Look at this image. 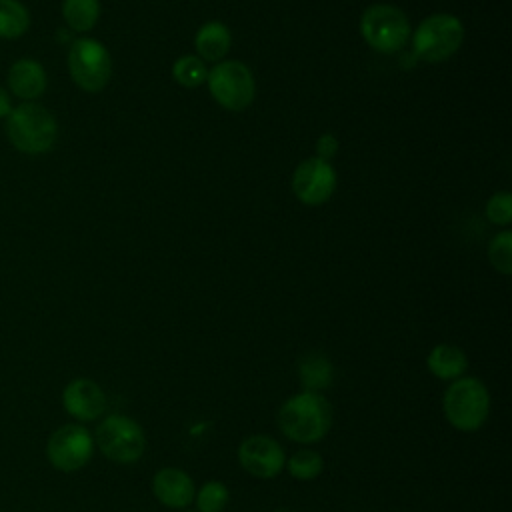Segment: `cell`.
I'll return each mask as SVG.
<instances>
[{
    "label": "cell",
    "instance_id": "6da1fadb",
    "mask_svg": "<svg viewBox=\"0 0 512 512\" xmlns=\"http://www.w3.org/2000/svg\"><path fill=\"white\" fill-rule=\"evenodd\" d=\"M278 426L290 440L312 444L324 438L330 430L332 408L322 394L304 390L282 404L278 412Z\"/></svg>",
    "mask_w": 512,
    "mask_h": 512
},
{
    "label": "cell",
    "instance_id": "7a4b0ae2",
    "mask_svg": "<svg viewBox=\"0 0 512 512\" xmlns=\"http://www.w3.org/2000/svg\"><path fill=\"white\" fill-rule=\"evenodd\" d=\"M6 134L16 150L38 156L54 148L58 124L52 112L44 106L36 102H22L6 116Z\"/></svg>",
    "mask_w": 512,
    "mask_h": 512
},
{
    "label": "cell",
    "instance_id": "3957f363",
    "mask_svg": "<svg viewBox=\"0 0 512 512\" xmlns=\"http://www.w3.org/2000/svg\"><path fill=\"white\" fill-rule=\"evenodd\" d=\"M444 416L446 420L462 430V432H474L478 430L490 410V396L486 386L472 376L458 378L448 386L442 400Z\"/></svg>",
    "mask_w": 512,
    "mask_h": 512
},
{
    "label": "cell",
    "instance_id": "277c9868",
    "mask_svg": "<svg viewBox=\"0 0 512 512\" xmlns=\"http://www.w3.org/2000/svg\"><path fill=\"white\" fill-rule=\"evenodd\" d=\"M464 42V26L454 14H432L412 34L414 54L424 62H442L458 52Z\"/></svg>",
    "mask_w": 512,
    "mask_h": 512
},
{
    "label": "cell",
    "instance_id": "5b68a950",
    "mask_svg": "<svg viewBox=\"0 0 512 512\" xmlns=\"http://www.w3.org/2000/svg\"><path fill=\"white\" fill-rule=\"evenodd\" d=\"M360 34L376 52L394 54L408 42L410 22L394 4H372L360 18Z\"/></svg>",
    "mask_w": 512,
    "mask_h": 512
},
{
    "label": "cell",
    "instance_id": "8992f818",
    "mask_svg": "<svg viewBox=\"0 0 512 512\" xmlns=\"http://www.w3.org/2000/svg\"><path fill=\"white\" fill-rule=\"evenodd\" d=\"M68 70L78 88L100 92L110 82L112 58L96 38H76L68 50Z\"/></svg>",
    "mask_w": 512,
    "mask_h": 512
},
{
    "label": "cell",
    "instance_id": "52a82bcc",
    "mask_svg": "<svg viewBox=\"0 0 512 512\" xmlns=\"http://www.w3.org/2000/svg\"><path fill=\"white\" fill-rule=\"evenodd\" d=\"M208 90L226 110H244L252 104L256 84L250 68L238 60H222L208 70Z\"/></svg>",
    "mask_w": 512,
    "mask_h": 512
},
{
    "label": "cell",
    "instance_id": "ba28073f",
    "mask_svg": "<svg viewBox=\"0 0 512 512\" xmlns=\"http://www.w3.org/2000/svg\"><path fill=\"white\" fill-rule=\"evenodd\" d=\"M96 446L108 460L130 464L144 454L146 438L138 422L122 414H112L98 424Z\"/></svg>",
    "mask_w": 512,
    "mask_h": 512
},
{
    "label": "cell",
    "instance_id": "9c48e42d",
    "mask_svg": "<svg viewBox=\"0 0 512 512\" xmlns=\"http://www.w3.org/2000/svg\"><path fill=\"white\" fill-rule=\"evenodd\" d=\"M94 452L92 434L80 424H64L46 442L48 462L60 472H74L88 464Z\"/></svg>",
    "mask_w": 512,
    "mask_h": 512
},
{
    "label": "cell",
    "instance_id": "30bf717a",
    "mask_svg": "<svg viewBox=\"0 0 512 512\" xmlns=\"http://www.w3.org/2000/svg\"><path fill=\"white\" fill-rule=\"evenodd\" d=\"M336 188V172L330 162L314 156L302 160L292 176V190L302 204H324Z\"/></svg>",
    "mask_w": 512,
    "mask_h": 512
},
{
    "label": "cell",
    "instance_id": "8fae6325",
    "mask_svg": "<svg viewBox=\"0 0 512 512\" xmlns=\"http://www.w3.org/2000/svg\"><path fill=\"white\" fill-rule=\"evenodd\" d=\"M238 460L256 478H274L286 464L282 446L270 436H250L238 448Z\"/></svg>",
    "mask_w": 512,
    "mask_h": 512
},
{
    "label": "cell",
    "instance_id": "7c38bea8",
    "mask_svg": "<svg viewBox=\"0 0 512 512\" xmlns=\"http://www.w3.org/2000/svg\"><path fill=\"white\" fill-rule=\"evenodd\" d=\"M62 404L72 418L80 422H90L102 416L106 408V394L94 380L74 378L66 384L62 392Z\"/></svg>",
    "mask_w": 512,
    "mask_h": 512
},
{
    "label": "cell",
    "instance_id": "4fadbf2b",
    "mask_svg": "<svg viewBox=\"0 0 512 512\" xmlns=\"http://www.w3.org/2000/svg\"><path fill=\"white\" fill-rule=\"evenodd\" d=\"M44 66L32 58L16 60L8 70V88L22 102H34L46 90Z\"/></svg>",
    "mask_w": 512,
    "mask_h": 512
},
{
    "label": "cell",
    "instance_id": "5bb4252c",
    "mask_svg": "<svg viewBox=\"0 0 512 512\" xmlns=\"http://www.w3.org/2000/svg\"><path fill=\"white\" fill-rule=\"evenodd\" d=\"M154 496L170 508H186L194 500V482L192 478L178 468H162L154 474L152 480Z\"/></svg>",
    "mask_w": 512,
    "mask_h": 512
},
{
    "label": "cell",
    "instance_id": "9a60e30c",
    "mask_svg": "<svg viewBox=\"0 0 512 512\" xmlns=\"http://www.w3.org/2000/svg\"><path fill=\"white\" fill-rule=\"evenodd\" d=\"M230 44H232V36L228 26L218 20L204 22L198 28L194 38L198 58H202L204 62H216V64L222 62L230 50Z\"/></svg>",
    "mask_w": 512,
    "mask_h": 512
},
{
    "label": "cell",
    "instance_id": "2e32d148",
    "mask_svg": "<svg viewBox=\"0 0 512 512\" xmlns=\"http://www.w3.org/2000/svg\"><path fill=\"white\" fill-rule=\"evenodd\" d=\"M428 370L442 378V380H450V378H458L464 374L468 360L466 354L454 346V344H438L432 348V352L428 354Z\"/></svg>",
    "mask_w": 512,
    "mask_h": 512
},
{
    "label": "cell",
    "instance_id": "e0dca14e",
    "mask_svg": "<svg viewBox=\"0 0 512 512\" xmlns=\"http://www.w3.org/2000/svg\"><path fill=\"white\" fill-rule=\"evenodd\" d=\"M62 16L70 30L88 32L100 18V2L98 0H64Z\"/></svg>",
    "mask_w": 512,
    "mask_h": 512
},
{
    "label": "cell",
    "instance_id": "ac0fdd59",
    "mask_svg": "<svg viewBox=\"0 0 512 512\" xmlns=\"http://www.w3.org/2000/svg\"><path fill=\"white\" fill-rule=\"evenodd\" d=\"M30 28V14L20 0H0V38L16 40Z\"/></svg>",
    "mask_w": 512,
    "mask_h": 512
},
{
    "label": "cell",
    "instance_id": "d6986e66",
    "mask_svg": "<svg viewBox=\"0 0 512 512\" xmlns=\"http://www.w3.org/2000/svg\"><path fill=\"white\" fill-rule=\"evenodd\" d=\"M300 380L310 392L326 388L332 380V364L322 354H308L300 364Z\"/></svg>",
    "mask_w": 512,
    "mask_h": 512
},
{
    "label": "cell",
    "instance_id": "ffe728a7",
    "mask_svg": "<svg viewBox=\"0 0 512 512\" xmlns=\"http://www.w3.org/2000/svg\"><path fill=\"white\" fill-rule=\"evenodd\" d=\"M172 78L184 88H196L206 82L208 66L202 58L184 54L172 64Z\"/></svg>",
    "mask_w": 512,
    "mask_h": 512
},
{
    "label": "cell",
    "instance_id": "44dd1931",
    "mask_svg": "<svg viewBox=\"0 0 512 512\" xmlns=\"http://www.w3.org/2000/svg\"><path fill=\"white\" fill-rule=\"evenodd\" d=\"M324 468V460L314 450H298L288 458V472L296 480H312Z\"/></svg>",
    "mask_w": 512,
    "mask_h": 512
},
{
    "label": "cell",
    "instance_id": "7402d4cb",
    "mask_svg": "<svg viewBox=\"0 0 512 512\" xmlns=\"http://www.w3.org/2000/svg\"><path fill=\"white\" fill-rule=\"evenodd\" d=\"M488 258L498 272L506 276L512 272V232L510 230H502L490 240Z\"/></svg>",
    "mask_w": 512,
    "mask_h": 512
},
{
    "label": "cell",
    "instance_id": "603a6c76",
    "mask_svg": "<svg viewBox=\"0 0 512 512\" xmlns=\"http://www.w3.org/2000/svg\"><path fill=\"white\" fill-rule=\"evenodd\" d=\"M196 504L200 512H222L228 504V488L216 480L206 482L196 496Z\"/></svg>",
    "mask_w": 512,
    "mask_h": 512
},
{
    "label": "cell",
    "instance_id": "cb8c5ba5",
    "mask_svg": "<svg viewBox=\"0 0 512 512\" xmlns=\"http://www.w3.org/2000/svg\"><path fill=\"white\" fill-rule=\"evenodd\" d=\"M486 216L492 224L506 226L512 222V196L510 192H496L486 204Z\"/></svg>",
    "mask_w": 512,
    "mask_h": 512
},
{
    "label": "cell",
    "instance_id": "d4e9b609",
    "mask_svg": "<svg viewBox=\"0 0 512 512\" xmlns=\"http://www.w3.org/2000/svg\"><path fill=\"white\" fill-rule=\"evenodd\" d=\"M338 152V140L334 134H322L318 140H316V156L330 162L332 156H336Z\"/></svg>",
    "mask_w": 512,
    "mask_h": 512
},
{
    "label": "cell",
    "instance_id": "484cf974",
    "mask_svg": "<svg viewBox=\"0 0 512 512\" xmlns=\"http://www.w3.org/2000/svg\"><path fill=\"white\" fill-rule=\"evenodd\" d=\"M10 110H12L10 96H8V92L4 88H0V120L6 118L10 114Z\"/></svg>",
    "mask_w": 512,
    "mask_h": 512
},
{
    "label": "cell",
    "instance_id": "4316f807",
    "mask_svg": "<svg viewBox=\"0 0 512 512\" xmlns=\"http://www.w3.org/2000/svg\"><path fill=\"white\" fill-rule=\"evenodd\" d=\"M278 512H288V510H278Z\"/></svg>",
    "mask_w": 512,
    "mask_h": 512
}]
</instances>
